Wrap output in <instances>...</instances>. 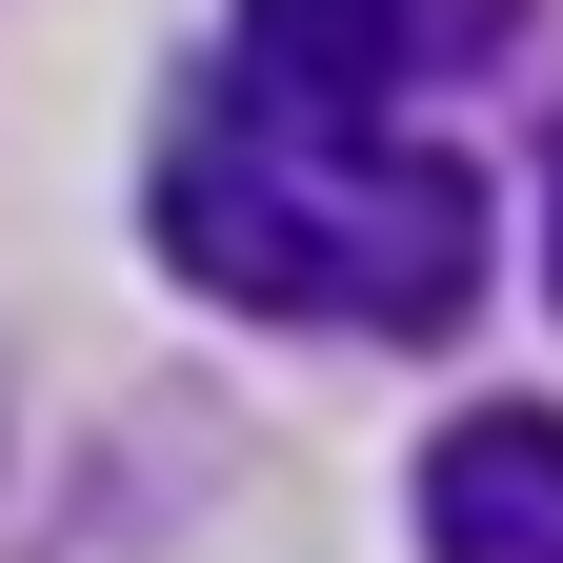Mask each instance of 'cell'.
Returning a JSON list of instances; mask_svg holds the SVG:
<instances>
[{
  "mask_svg": "<svg viewBox=\"0 0 563 563\" xmlns=\"http://www.w3.org/2000/svg\"><path fill=\"white\" fill-rule=\"evenodd\" d=\"M162 242L262 322H363V141H242L181 121L162 141Z\"/></svg>",
  "mask_w": 563,
  "mask_h": 563,
  "instance_id": "cell-1",
  "label": "cell"
},
{
  "mask_svg": "<svg viewBox=\"0 0 563 563\" xmlns=\"http://www.w3.org/2000/svg\"><path fill=\"white\" fill-rule=\"evenodd\" d=\"M422 563H563V402H483L422 443Z\"/></svg>",
  "mask_w": 563,
  "mask_h": 563,
  "instance_id": "cell-2",
  "label": "cell"
},
{
  "mask_svg": "<svg viewBox=\"0 0 563 563\" xmlns=\"http://www.w3.org/2000/svg\"><path fill=\"white\" fill-rule=\"evenodd\" d=\"M463 282H483V181L422 141H363V322L422 342V322H463Z\"/></svg>",
  "mask_w": 563,
  "mask_h": 563,
  "instance_id": "cell-3",
  "label": "cell"
},
{
  "mask_svg": "<svg viewBox=\"0 0 563 563\" xmlns=\"http://www.w3.org/2000/svg\"><path fill=\"white\" fill-rule=\"evenodd\" d=\"M422 41H443L422 0H242V81L302 121V141H342V121H363V101L402 81Z\"/></svg>",
  "mask_w": 563,
  "mask_h": 563,
  "instance_id": "cell-4",
  "label": "cell"
},
{
  "mask_svg": "<svg viewBox=\"0 0 563 563\" xmlns=\"http://www.w3.org/2000/svg\"><path fill=\"white\" fill-rule=\"evenodd\" d=\"M543 282H563V201H543Z\"/></svg>",
  "mask_w": 563,
  "mask_h": 563,
  "instance_id": "cell-5",
  "label": "cell"
}]
</instances>
